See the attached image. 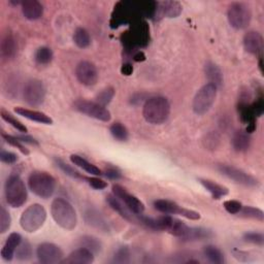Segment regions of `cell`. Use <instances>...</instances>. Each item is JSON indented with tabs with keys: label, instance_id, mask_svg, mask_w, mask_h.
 Wrapping results in <instances>:
<instances>
[{
	"label": "cell",
	"instance_id": "3957f363",
	"mask_svg": "<svg viewBox=\"0 0 264 264\" xmlns=\"http://www.w3.org/2000/svg\"><path fill=\"white\" fill-rule=\"evenodd\" d=\"M28 186L33 194L47 199L50 198L56 189V180L45 171H33L28 178Z\"/></svg>",
	"mask_w": 264,
	"mask_h": 264
},
{
	"label": "cell",
	"instance_id": "8d00e7d4",
	"mask_svg": "<svg viewBox=\"0 0 264 264\" xmlns=\"http://www.w3.org/2000/svg\"><path fill=\"white\" fill-rule=\"evenodd\" d=\"M188 229H189V226H187L184 222H182V221H180V220L173 218L172 224H171V226H170L168 232H169L170 234L177 236V237L182 238V237L186 234V232H187Z\"/></svg>",
	"mask_w": 264,
	"mask_h": 264
},
{
	"label": "cell",
	"instance_id": "9c48e42d",
	"mask_svg": "<svg viewBox=\"0 0 264 264\" xmlns=\"http://www.w3.org/2000/svg\"><path fill=\"white\" fill-rule=\"evenodd\" d=\"M24 101L30 107H40L46 98V88L42 81L33 79L26 82L23 89Z\"/></svg>",
	"mask_w": 264,
	"mask_h": 264
},
{
	"label": "cell",
	"instance_id": "f35d334b",
	"mask_svg": "<svg viewBox=\"0 0 264 264\" xmlns=\"http://www.w3.org/2000/svg\"><path fill=\"white\" fill-rule=\"evenodd\" d=\"M12 225V217L5 206L0 208V232L6 233Z\"/></svg>",
	"mask_w": 264,
	"mask_h": 264
},
{
	"label": "cell",
	"instance_id": "7a4b0ae2",
	"mask_svg": "<svg viewBox=\"0 0 264 264\" xmlns=\"http://www.w3.org/2000/svg\"><path fill=\"white\" fill-rule=\"evenodd\" d=\"M51 215L54 221L65 230H73L78 224L75 207L64 198H55L51 204Z\"/></svg>",
	"mask_w": 264,
	"mask_h": 264
},
{
	"label": "cell",
	"instance_id": "ab89813d",
	"mask_svg": "<svg viewBox=\"0 0 264 264\" xmlns=\"http://www.w3.org/2000/svg\"><path fill=\"white\" fill-rule=\"evenodd\" d=\"M114 96H115V89L112 87L105 88L100 93H98V95L96 96V102L105 107L112 101Z\"/></svg>",
	"mask_w": 264,
	"mask_h": 264
},
{
	"label": "cell",
	"instance_id": "681fc988",
	"mask_svg": "<svg viewBox=\"0 0 264 264\" xmlns=\"http://www.w3.org/2000/svg\"><path fill=\"white\" fill-rule=\"evenodd\" d=\"M22 143H29V144H31V145H39V143H38V140L37 139H34L33 137H31V136H26V135H22V136H17Z\"/></svg>",
	"mask_w": 264,
	"mask_h": 264
},
{
	"label": "cell",
	"instance_id": "7dc6e473",
	"mask_svg": "<svg viewBox=\"0 0 264 264\" xmlns=\"http://www.w3.org/2000/svg\"><path fill=\"white\" fill-rule=\"evenodd\" d=\"M219 140H220V138L216 133H210L206 136V140H204L205 147H207L209 149H215V148H217Z\"/></svg>",
	"mask_w": 264,
	"mask_h": 264
},
{
	"label": "cell",
	"instance_id": "d4e9b609",
	"mask_svg": "<svg viewBox=\"0 0 264 264\" xmlns=\"http://www.w3.org/2000/svg\"><path fill=\"white\" fill-rule=\"evenodd\" d=\"M231 144L236 152H245L251 146V137L245 131H236L232 136Z\"/></svg>",
	"mask_w": 264,
	"mask_h": 264
},
{
	"label": "cell",
	"instance_id": "44dd1931",
	"mask_svg": "<svg viewBox=\"0 0 264 264\" xmlns=\"http://www.w3.org/2000/svg\"><path fill=\"white\" fill-rule=\"evenodd\" d=\"M18 52V44L15 40V38L8 33L6 34L2 40V45H0V53H2V57L5 60H11L15 58Z\"/></svg>",
	"mask_w": 264,
	"mask_h": 264
},
{
	"label": "cell",
	"instance_id": "d6a6232c",
	"mask_svg": "<svg viewBox=\"0 0 264 264\" xmlns=\"http://www.w3.org/2000/svg\"><path fill=\"white\" fill-rule=\"evenodd\" d=\"M16 257L18 260L27 261L32 257V248L28 240L23 239L16 250Z\"/></svg>",
	"mask_w": 264,
	"mask_h": 264
},
{
	"label": "cell",
	"instance_id": "83f0119b",
	"mask_svg": "<svg viewBox=\"0 0 264 264\" xmlns=\"http://www.w3.org/2000/svg\"><path fill=\"white\" fill-rule=\"evenodd\" d=\"M71 161L75 165L79 166L80 168L84 169L86 172H88V173H90L92 175H100V174H102L101 170L97 166H95L94 164L90 163L85 158H83V157H81L79 155H72L71 156Z\"/></svg>",
	"mask_w": 264,
	"mask_h": 264
},
{
	"label": "cell",
	"instance_id": "8992f818",
	"mask_svg": "<svg viewBox=\"0 0 264 264\" xmlns=\"http://www.w3.org/2000/svg\"><path fill=\"white\" fill-rule=\"evenodd\" d=\"M217 90L218 88L209 83L205 84L198 90L192 103L193 112L196 115H204L210 110L217 97Z\"/></svg>",
	"mask_w": 264,
	"mask_h": 264
},
{
	"label": "cell",
	"instance_id": "ee69618b",
	"mask_svg": "<svg viewBox=\"0 0 264 264\" xmlns=\"http://www.w3.org/2000/svg\"><path fill=\"white\" fill-rule=\"evenodd\" d=\"M57 164H58V166H59L67 175H69V177H72V178H76V179L82 178V175L80 174L79 171H77L75 168H73L71 165L64 163L63 161L57 160Z\"/></svg>",
	"mask_w": 264,
	"mask_h": 264
},
{
	"label": "cell",
	"instance_id": "f546056e",
	"mask_svg": "<svg viewBox=\"0 0 264 264\" xmlns=\"http://www.w3.org/2000/svg\"><path fill=\"white\" fill-rule=\"evenodd\" d=\"M74 42L81 49L88 48L91 44V38L89 32L84 28H78L74 34Z\"/></svg>",
	"mask_w": 264,
	"mask_h": 264
},
{
	"label": "cell",
	"instance_id": "74e56055",
	"mask_svg": "<svg viewBox=\"0 0 264 264\" xmlns=\"http://www.w3.org/2000/svg\"><path fill=\"white\" fill-rule=\"evenodd\" d=\"M2 136L3 138L11 146L17 148L22 154L24 155H29V151L28 149H26V147L23 145V143L17 137V136H13V135H10V134H7L5 132L2 133Z\"/></svg>",
	"mask_w": 264,
	"mask_h": 264
},
{
	"label": "cell",
	"instance_id": "8fae6325",
	"mask_svg": "<svg viewBox=\"0 0 264 264\" xmlns=\"http://www.w3.org/2000/svg\"><path fill=\"white\" fill-rule=\"evenodd\" d=\"M217 168L223 175L231 179L235 183L240 184L242 186L256 187L259 185L257 179H255L253 175H251V174L247 173L245 171H243L239 168H236L234 166L227 165V164H219L217 166Z\"/></svg>",
	"mask_w": 264,
	"mask_h": 264
},
{
	"label": "cell",
	"instance_id": "52a82bcc",
	"mask_svg": "<svg viewBox=\"0 0 264 264\" xmlns=\"http://www.w3.org/2000/svg\"><path fill=\"white\" fill-rule=\"evenodd\" d=\"M228 22L234 29H245L252 20V12L249 6L242 3H233L227 11Z\"/></svg>",
	"mask_w": 264,
	"mask_h": 264
},
{
	"label": "cell",
	"instance_id": "d6986e66",
	"mask_svg": "<svg viewBox=\"0 0 264 264\" xmlns=\"http://www.w3.org/2000/svg\"><path fill=\"white\" fill-rule=\"evenodd\" d=\"M22 240H23V238H22L21 234H19L17 232L11 233L2 250V258L5 261H12L16 254V250Z\"/></svg>",
	"mask_w": 264,
	"mask_h": 264
},
{
	"label": "cell",
	"instance_id": "484cf974",
	"mask_svg": "<svg viewBox=\"0 0 264 264\" xmlns=\"http://www.w3.org/2000/svg\"><path fill=\"white\" fill-rule=\"evenodd\" d=\"M199 183L204 187L205 190H207L214 199H220L226 195H228L229 191L226 187L219 185L217 183H214L209 180L205 179H199Z\"/></svg>",
	"mask_w": 264,
	"mask_h": 264
},
{
	"label": "cell",
	"instance_id": "5bb4252c",
	"mask_svg": "<svg viewBox=\"0 0 264 264\" xmlns=\"http://www.w3.org/2000/svg\"><path fill=\"white\" fill-rule=\"evenodd\" d=\"M76 77L82 85L91 87L94 86L98 81V72L93 63L89 61H82L77 65Z\"/></svg>",
	"mask_w": 264,
	"mask_h": 264
},
{
	"label": "cell",
	"instance_id": "2e32d148",
	"mask_svg": "<svg viewBox=\"0 0 264 264\" xmlns=\"http://www.w3.org/2000/svg\"><path fill=\"white\" fill-rule=\"evenodd\" d=\"M244 50L252 55H261L263 52V38L257 31H249L243 37Z\"/></svg>",
	"mask_w": 264,
	"mask_h": 264
},
{
	"label": "cell",
	"instance_id": "c3c4849f",
	"mask_svg": "<svg viewBox=\"0 0 264 264\" xmlns=\"http://www.w3.org/2000/svg\"><path fill=\"white\" fill-rule=\"evenodd\" d=\"M104 175L111 180H118L121 178V174L118 170L114 169V168H111V169H108L104 171Z\"/></svg>",
	"mask_w": 264,
	"mask_h": 264
},
{
	"label": "cell",
	"instance_id": "5b68a950",
	"mask_svg": "<svg viewBox=\"0 0 264 264\" xmlns=\"http://www.w3.org/2000/svg\"><path fill=\"white\" fill-rule=\"evenodd\" d=\"M47 220V210L46 208L39 204L34 203L28 206L21 215L20 225L28 233H33L43 227Z\"/></svg>",
	"mask_w": 264,
	"mask_h": 264
},
{
	"label": "cell",
	"instance_id": "6da1fadb",
	"mask_svg": "<svg viewBox=\"0 0 264 264\" xmlns=\"http://www.w3.org/2000/svg\"><path fill=\"white\" fill-rule=\"evenodd\" d=\"M170 114V103L163 96H154L146 100L143 108L145 120L154 125L164 123Z\"/></svg>",
	"mask_w": 264,
	"mask_h": 264
},
{
	"label": "cell",
	"instance_id": "f907efd6",
	"mask_svg": "<svg viewBox=\"0 0 264 264\" xmlns=\"http://www.w3.org/2000/svg\"><path fill=\"white\" fill-rule=\"evenodd\" d=\"M133 72V68L130 64H124L122 67V74L125 76H129L131 75V73Z\"/></svg>",
	"mask_w": 264,
	"mask_h": 264
},
{
	"label": "cell",
	"instance_id": "b9f144b4",
	"mask_svg": "<svg viewBox=\"0 0 264 264\" xmlns=\"http://www.w3.org/2000/svg\"><path fill=\"white\" fill-rule=\"evenodd\" d=\"M113 262L115 263H128L130 262V251L127 247H122L120 248L115 256Z\"/></svg>",
	"mask_w": 264,
	"mask_h": 264
},
{
	"label": "cell",
	"instance_id": "1f68e13d",
	"mask_svg": "<svg viewBox=\"0 0 264 264\" xmlns=\"http://www.w3.org/2000/svg\"><path fill=\"white\" fill-rule=\"evenodd\" d=\"M237 215L241 218L254 219L260 222L264 220V213L260 208H257L254 206H242L240 212Z\"/></svg>",
	"mask_w": 264,
	"mask_h": 264
},
{
	"label": "cell",
	"instance_id": "7402d4cb",
	"mask_svg": "<svg viewBox=\"0 0 264 264\" xmlns=\"http://www.w3.org/2000/svg\"><path fill=\"white\" fill-rule=\"evenodd\" d=\"M15 112L18 115H20L30 121H33V122H38V123L46 124V125L53 124V119L50 116H48L42 112L32 111V110H28L25 108H16Z\"/></svg>",
	"mask_w": 264,
	"mask_h": 264
},
{
	"label": "cell",
	"instance_id": "7bdbcfd3",
	"mask_svg": "<svg viewBox=\"0 0 264 264\" xmlns=\"http://www.w3.org/2000/svg\"><path fill=\"white\" fill-rule=\"evenodd\" d=\"M223 205L224 208L231 215H237L242 207V204L237 200H226Z\"/></svg>",
	"mask_w": 264,
	"mask_h": 264
},
{
	"label": "cell",
	"instance_id": "e0dca14e",
	"mask_svg": "<svg viewBox=\"0 0 264 264\" xmlns=\"http://www.w3.org/2000/svg\"><path fill=\"white\" fill-rule=\"evenodd\" d=\"M94 261V254L86 249V248H80L78 250H75L72 252L67 258L61 261V263H67V264H90Z\"/></svg>",
	"mask_w": 264,
	"mask_h": 264
},
{
	"label": "cell",
	"instance_id": "7c38bea8",
	"mask_svg": "<svg viewBox=\"0 0 264 264\" xmlns=\"http://www.w3.org/2000/svg\"><path fill=\"white\" fill-rule=\"evenodd\" d=\"M37 256L42 263L54 264L61 263L64 255L58 245L51 242H44L38 247Z\"/></svg>",
	"mask_w": 264,
	"mask_h": 264
},
{
	"label": "cell",
	"instance_id": "ba28073f",
	"mask_svg": "<svg viewBox=\"0 0 264 264\" xmlns=\"http://www.w3.org/2000/svg\"><path fill=\"white\" fill-rule=\"evenodd\" d=\"M74 109L81 114L102 122H110L112 119L110 111L98 102L80 99L74 103Z\"/></svg>",
	"mask_w": 264,
	"mask_h": 264
},
{
	"label": "cell",
	"instance_id": "f1b7e54d",
	"mask_svg": "<svg viewBox=\"0 0 264 264\" xmlns=\"http://www.w3.org/2000/svg\"><path fill=\"white\" fill-rule=\"evenodd\" d=\"M203 254H204L205 258L212 263L222 264V263L225 262V258H224L223 253L215 245H206L203 249Z\"/></svg>",
	"mask_w": 264,
	"mask_h": 264
},
{
	"label": "cell",
	"instance_id": "cb8c5ba5",
	"mask_svg": "<svg viewBox=\"0 0 264 264\" xmlns=\"http://www.w3.org/2000/svg\"><path fill=\"white\" fill-rule=\"evenodd\" d=\"M85 219L89 225L105 232L109 231V224L96 209H93V208L88 209L85 214Z\"/></svg>",
	"mask_w": 264,
	"mask_h": 264
},
{
	"label": "cell",
	"instance_id": "4dcf8cb0",
	"mask_svg": "<svg viewBox=\"0 0 264 264\" xmlns=\"http://www.w3.org/2000/svg\"><path fill=\"white\" fill-rule=\"evenodd\" d=\"M80 244L82 248H86L90 250L93 254H96L100 252L101 250V242L98 238L91 236V235H85L80 239Z\"/></svg>",
	"mask_w": 264,
	"mask_h": 264
},
{
	"label": "cell",
	"instance_id": "9a60e30c",
	"mask_svg": "<svg viewBox=\"0 0 264 264\" xmlns=\"http://www.w3.org/2000/svg\"><path fill=\"white\" fill-rule=\"evenodd\" d=\"M183 8L178 2L157 3L153 19L160 20L162 18H177L181 15Z\"/></svg>",
	"mask_w": 264,
	"mask_h": 264
},
{
	"label": "cell",
	"instance_id": "e575fe53",
	"mask_svg": "<svg viewBox=\"0 0 264 264\" xmlns=\"http://www.w3.org/2000/svg\"><path fill=\"white\" fill-rule=\"evenodd\" d=\"M110 131H111L112 135L114 136V138H116L119 142H126L128 139V136H129L128 130L121 123H114L111 126Z\"/></svg>",
	"mask_w": 264,
	"mask_h": 264
},
{
	"label": "cell",
	"instance_id": "bcb514c9",
	"mask_svg": "<svg viewBox=\"0 0 264 264\" xmlns=\"http://www.w3.org/2000/svg\"><path fill=\"white\" fill-rule=\"evenodd\" d=\"M89 183V185L93 188V189H96V190H102V189H105L108 187V183L104 182L103 180L99 179V178H95V177H92V178H88L86 179Z\"/></svg>",
	"mask_w": 264,
	"mask_h": 264
},
{
	"label": "cell",
	"instance_id": "ffe728a7",
	"mask_svg": "<svg viewBox=\"0 0 264 264\" xmlns=\"http://www.w3.org/2000/svg\"><path fill=\"white\" fill-rule=\"evenodd\" d=\"M107 201L109 202V204L111 205V207L118 212L124 219L132 222V223H137V216L138 215H135L133 214L117 196H115L114 194H110L108 195L107 197Z\"/></svg>",
	"mask_w": 264,
	"mask_h": 264
},
{
	"label": "cell",
	"instance_id": "60d3db41",
	"mask_svg": "<svg viewBox=\"0 0 264 264\" xmlns=\"http://www.w3.org/2000/svg\"><path fill=\"white\" fill-rule=\"evenodd\" d=\"M243 240L253 244L263 245L264 244V235L260 232H247L243 234Z\"/></svg>",
	"mask_w": 264,
	"mask_h": 264
},
{
	"label": "cell",
	"instance_id": "4fadbf2b",
	"mask_svg": "<svg viewBox=\"0 0 264 264\" xmlns=\"http://www.w3.org/2000/svg\"><path fill=\"white\" fill-rule=\"evenodd\" d=\"M113 194L117 196L133 214L140 215L145 212V204L136 196L130 194L124 187L118 184L114 185Z\"/></svg>",
	"mask_w": 264,
	"mask_h": 264
},
{
	"label": "cell",
	"instance_id": "4316f807",
	"mask_svg": "<svg viewBox=\"0 0 264 264\" xmlns=\"http://www.w3.org/2000/svg\"><path fill=\"white\" fill-rule=\"evenodd\" d=\"M205 76L209 84L215 85L217 88L220 87L223 83V74L218 65L213 62H207L205 64Z\"/></svg>",
	"mask_w": 264,
	"mask_h": 264
},
{
	"label": "cell",
	"instance_id": "f6af8a7d",
	"mask_svg": "<svg viewBox=\"0 0 264 264\" xmlns=\"http://www.w3.org/2000/svg\"><path fill=\"white\" fill-rule=\"evenodd\" d=\"M0 160L7 164H14L18 161V156L15 153L3 150L0 152Z\"/></svg>",
	"mask_w": 264,
	"mask_h": 264
},
{
	"label": "cell",
	"instance_id": "603a6c76",
	"mask_svg": "<svg viewBox=\"0 0 264 264\" xmlns=\"http://www.w3.org/2000/svg\"><path fill=\"white\" fill-rule=\"evenodd\" d=\"M213 237V232L201 227H189L186 234L181 238L183 241H197Z\"/></svg>",
	"mask_w": 264,
	"mask_h": 264
},
{
	"label": "cell",
	"instance_id": "30bf717a",
	"mask_svg": "<svg viewBox=\"0 0 264 264\" xmlns=\"http://www.w3.org/2000/svg\"><path fill=\"white\" fill-rule=\"evenodd\" d=\"M154 207L163 214H167V215H180L182 217H185L187 219L190 220H199L201 218L200 214L192 210V209H188L185 207L180 206L177 202L171 201V200H167V199H158L154 201Z\"/></svg>",
	"mask_w": 264,
	"mask_h": 264
},
{
	"label": "cell",
	"instance_id": "277c9868",
	"mask_svg": "<svg viewBox=\"0 0 264 264\" xmlns=\"http://www.w3.org/2000/svg\"><path fill=\"white\" fill-rule=\"evenodd\" d=\"M7 202L12 207H20L27 201V189L23 180L16 174L11 175L5 186Z\"/></svg>",
	"mask_w": 264,
	"mask_h": 264
},
{
	"label": "cell",
	"instance_id": "d590c367",
	"mask_svg": "<svg viewBox=\"0 0 264 264\" xmlns=\"http://www.w3.org/2000/svg\"><path fill=\"white\" fill-rule=\"evenodd\" d=\"M0 115H2V118H3L4 121H6L7 123L11 124V125H12L14 128H16L18 131L23 132V133H25V134L28 132L27 127H26L23 123H21L19 120H17L14 116H12L10 113L6 112L5 110H2V112H0Z\"/></svg>",
	"mask_w": 264,
	"mask_h": 264
},
{
	"label": "cell",
	"instance_id": "836d02e7",
	"mask_svg": "<svg viewBox=\"0 0 264 264\" xmlns=\"http://www.w3.org/2000/svg\"><path fill=\"white\" fill-rule=\"evenodd\" d=\"M34 59L41 65L49 64L53 59V52L48 47H41L37 50Z\"/></svg>",
	"mask_w": 264,
	"mask_h": 264
},
{
	"label": "cell",
	"instance_id": "ac0fdd59",
	"mask_svg": "<svg viewBox=\"0 0 264 264\" xmlns=\"http://www.w3.org/2000/svg\"><path fill=\"white\" fill-rule=\"evenodd\" d=\"M21 8L24 17L30 21L39 20L44 14V7L38 0H25L21 3Z\"/></svg>",
	"mask_w": 264,
	"mask_h": 264
}]
</instances>
